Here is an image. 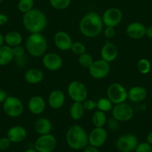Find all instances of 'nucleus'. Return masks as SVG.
<instances>
[{"label":"nucleus","mask_w":152,"mask_h":152,"mask_svg":"<svg viewBox=\"0 0 152 152\" xmlns=\"http://www.w3.org/2000/svg\"><path fill=\"white\" fill-rule=\"evenodd\" d=\"M107 132L104 127H95L88 135L89 144L96 148H100L106 142Z\"/></svg>","instance_id":"nucleus-14"},{"label":"nucleus","mask_w":152,"mask_h":152,"mask_svg":"<svg viewBox=\"0 0 152 152\" xmlns=\"http://www.w3.org/2000/svg\"><path fill=\"white\" fill-rule=\"evenodd\" d=\"M1 1H2V0H0V3H1Z\"/></svg>","instance_id":"nucleus-48"},{"label":"nucleus","mask_w":152,"mask_h":152,"mask_svg":"<svg viewBox=\"0 0 152 152\" xmlns=\"http://www.w3.org/2000/svg\"><path fill=\"white\" fill-rule=\"evenodd\" d=\"M89 74L95 80H102L108 76L110 71V65L102 59L94 60L88 68Z\"/></svg>","instance_id":"nucleus-8"},{"label":"nucleus","mask_w":152,"mask_h":152,"mask_svg":"<svg viewBox=\"0 0 152 152\" xmlns=\"http://www.w3.org/2000/svg\"><path fill=\"white\" fill-rule=\"evenodd\" d=\"M137 68L139 72L142 74H147L150 72L151 69V64L150 61L147 59L142 58L138 61L137 64Z\"/></svg>","instance_id":"nucleus-29"},{"label":"nucleus","mask_w":152,"mask_h":152,"mask_svg":"<svg viewBox=\"0 0 152 152\" xmlns=\"http://www.w3.org/2000/svg\"><path fill=\"white\" fill-rule=\"evenodd\" d=\"M67 94L73 102H83L88 97V90L84 84L78 80L72 81L67 86Z\"/></svg>","instance_id":"nucleus-6"},{"label":"nucleus","mask_w":152,"mask_h":152,"mask_svg":"<svg viewBox=\"0 0 152 152\" xmlns=\"http://www.w3.org/2000/svg\"><path fill=\"white\" fill-rule=\"evenodd\" d=\"M77 61H78L79 65H80L82 68H87L88 69L92 64L94 59L93 58H92V56H91L89 53L86 52V53L78 56V59H77Z\"/></svg>","instance_id":"nucleus-30"},{"label":"nucleus","mask_w":152,"mask_h":152,"mask_svg":"<svg viewBox=\"0 0 152 152\" xmlns=\"http://www.w3.org/2000/svg\"><path fill=\"white\" fill-rule=\"evenodd\" d=\"M135 152H152L151 145L147 142H139L138 145L135 149Z\"/></svg>","instance_id":"nucleus-34"},{"label":"nucleus","mask_w":152,"mask_h":152,"mask_svg":"<svg viewBox=\"0 0 152 152\" xmlns=\"http://www.w3.org/2000/svg\"><path fill=\"white\" fill-rule=\"evenodd\" d=\"M4 112L8 117L16 118L20 117L24 111V105L19 98L14 96H7L2 103Z\"/></svg>","instance_id":"nucleus-5"},{"label":"nucleus","mask_w":152,"mask_h":152,"mask_svg":"<svg viewBox=\"0 0 152 152\" xmlns=\"http://www.w3.org/2000/svg\"></svg>","instance_id":"nucleus-49"},{"label":"nucleus","mask_w":152,"mask_h":152,"mask_svg":"<svg viewBox=\"0 0 152 152\" xmlns=\"http://www.w3.org/2000/svg\"><path fill=\"white\" fill-rule=\"evenodd\" d=\"M123 18V13L120 9L117 7H110L107 9L101 16L103 23L105 27L117 26L122 22Z\"/></svg>","instance_id":"nucleus-11"},{"label":"nucleus","mask_w":152,"mask_h":152,"mask_svg":"<svg viewBox=\"0 0 152 152\" xmlns=\"http://www.w3.org/2000/svg\"><path fill=\"white\" fill-rule=\"evenodd\" d=\"M100 55H101V59L107 61L109 63L113 62V61L116 60L119 55L117 46L114 43L107 42L101 48Z\"/></svg>","instance_id":"nucleus-18"},{"label":"nucleus","mask_w":152,"mask_h":152,"mask_svg":"<svg viewBox=\"0 0 152 152\" xmlns=\"http://www.w3.org/2000/svg\"><path fill=\"white\" fill-rule=\"evenodd\" d=\"M70 50L74 54L77 55V56H80V55L86 53V48L83 43L80 42H75L72 43Z\"/></svg>","instance_id":"nucleus-33"},{"label":"nucleus","mask_w":152,"mask_h":152,"mask_svg":"<svg viewBox=\"0 0 152 152\" xmlns=\"http://www.w3.org/2000/svg\"><path fill=\"white\" fill-rule=\"evenodd\" d=\"M34 129L40 135L50 134L52 130V123L51 120L46 117H40L34 123Z\"/></svg>","instance_id":"nucleus-23"},{"label":"nucleus","mask_w":152,"mask_h":152,"mask_svg":"<svg viewBox=\"0 0 152 152\" xmlns=\"http://www.w3.org/2000/svg\"><path fill=\"white\" fill-rule=\"evenodd\" d=\"M85 109L82 102H73L69 108V115L73 120H80L84 115Z\"/></svg>","instance_id":"nucleus-26"},{"label":"nucleus","mask_w":152,"mask_h":152,"mask_svg":"<svg viewBox=\"0 0 152 152\" xmlns=\"http://www.w3.org/2000/svg\"><path fill=\"white\" fill-rule=\"evenodd\" d=\"M4 43V36L0 33V47L2 46Z\"/></svg>","instance_id":"nucleus-45"},{"label":"nucleus","mask_w":152,"mask_h":152,"mask_svg":"<svg viewBox=\"0 0 152 152\" xmlns=\"http://www.w3.org/2000/svg\"><path fill=\"white\" fill-rule=\"evenodd\" d=\"M146 27L142 22H133L128 24L126 28V34L133 39H140L145 36Z\"/></svg>","instance_id":"nucleus-16"},{"label":"nucleus","mask_w":152,"mask_h":152,"mask_svg":"<svg viewBox=\"0 0 152 152\" xmlns=\"http://www.w3.org/2000/svg\"><path fill=\"white\" fill-rule=\"evenodd\" d=\"M44 78V73L37 68H31L27 70L24 74L25 82L30 85H37L41 83Z\"/></svg>","instance_id":"nucleus-22"},{"label":"nucleus","mask_w":152,"mask_h":152,"mask_svg":"<svg viewBox=\"0 0 152 152\" xmlns=\"http://www.w3.org/2000/svg\"><path fill=\"white\" fill-rule=\"evenodd\" d=\"M4 39L6 45L11 48L22 45V40H23L22 34L18 31H14L7 33L4 36Z\"/></svg>","instance_id":"nucleus-25"},{"label":"nucleus","mask_w":152,"mask_h":152,"mask_svg":"<svg viewBox=\"0 0 152 152\" xmlns=\"http://www.w3.org/2000/svg\"><path fill=\"white\" fill-rule=\"evenodd\" d=\"M14 58L11 47L3 45L0 47V66H5L10 64Z\"/></svg>","instance_id":"nucleus-24"},{"label":"nucleus","mask_w":152,"mask_h":152,"mask_svg":"<svg viewBox=\"0 0 152 152\" xmlns=\"http://www.w3.org/2000/svg\"><path fill=\"white\" fill-rule=\"evenodd\" d=\"M42 62L44 68L48 71H57L62 68L63 61L61 55L55 52H50L43 55Z\"/></svg>","instance_id":"nucleus-13"},{"label":"nucleus","mask_w":152,"mask_h":152,"mask_svg":"<svg viewBox=\"0 0 152 152\" xmlns=\"http://www.w3.org/2000/svg\"><path fill=\"white\" fill-rule=\"evenodd\" d=\"M34 0H19L17 7L19 11L22 13H25L34 8Z\"/></svg>","instance_id":"nucleus-31"},{"label":"nucleus","mask_w":152,"mask_h":152,"mask_svg":"<svg viewBox=\"0 0 152 152\" xmlns=\"http://www.w3.org/2000/svg\"><path fill=\"white\" fill-rule=\"evenodd\" d=\"M27 137V131L23 126H14L9 129L7 133V137L13 143H19L25 140Z\"/></svg>","instance_id":"nucleus-20"},{"label":"nucleus","mask_w":152,"mask_h":152,"mask_svg":"<svg viewBox=\"0 0 152 152\" xmlns=\"http://www.w3.org/2000/svg\"><path fill=\"white\" fill-rule=\"evenodd\" d=\"M107 97L114 105L125 102L128 99V91L120 83H111L107 89Z\"/></svg>","instance_id":"nucleus-7"},{"label":"nucleus","mask_w":152,"mask_h":152,"mask_svg":"<svg viewBox=\"0 0 152 152\" xmlns=\"http://www.w3.org/2000/svg\"><path fill=\"white\" fill-rule=\"evenodd\" d=\"M7 97V93H6L4 90H2V89H0V104L3 103Z\"/></svg>","instance_id":"nucleus-42"},{"label":"nucleus","mask_w":152,"mask_h":152,"mask_svg":"<svg viewBox=\"0 0 152 152\" xmlns=\"http://www.w3.org/2000/svg\"><path fill=\"white\" fill-rule=\"evenodd\" d=\"M8 22V17L4 13H0V26L6 25Z\"/></svg>","instance_id":"nucleus-41"},{"label":"nucleus","mask_w":152,"mask_h":152,"mask_svg":"<svg viewBox=\"0 0 152 152\" xmlns=\"http://www.w3.org/2000/svg\"><path fill=\"white\" fill-rule=\"evenodd\" d=\"M25 48L26 51L34 57H40L46 53L48 42L41 33L30 34L25 40Z\"/></svg>","instance_id":"nucleus-4"},{"label":"nucleus","mask_w":152,"mask_h":152,"mask_svg":"<svg viewBox=\"0 0 152 152\" xmlns=\"http://www.w3.org/2000/svg\"><path fill=\"white\" fill-rule=\"evenodd\" d=\"M10 143H11V142L9 140V139L7 137H6L0 138V150L1 151L7 150L10 147Z\"/></svg>","instance_id":"nucleus-37"},{"label":"nucleus","mask_w":152,"mask_h":152,"mask_svg":"<svg viewBox=\"0 0 152 152\" xmlns=\"http://www.w3.org/2000/svg\"><path fill=\"white\" fill-rule=\"evenodd\" d=\"M24 152H37V151H36V150L34 149V148H28V149L25 150V151Z\"/></svg>","instance_id":"nucleus-46"},{"label":"nucleus","mask_w":152,"mask_h":152,"mask_svg":"<svg viewBox=\"0 0 152 152\" xmlns=\"http://www.w3.org/2000/svg\"><path fill=\"white\" fill-rule=\"evenodd\" d=\"M65 100L66 96L63 91L59 89H55L52 91L49 94L47 102L51 108L57 110L63 106Z\"/></svg>","instance_id":"nucleus-17"},{"label":"nucleus","mask_w":152,"mask_h":152,"mask_svg":"<svg viewBox=\"0 0 152 152\" xmlns=\"http://www.w3.org/2000/svg\"><path fill=\"white\" fill-rule=\"evenodd\" d=\"M54 43L58 50L61 51H67L71 49L73 42L68 33L60 31L54 35Z\"/></svg>","instance_id":"nucleus-15"},{"label":"nucleus","mask_w":152,"mask_h":152,"mask_svg":"<svg viewBox=\"0 0 152 152\" xmlns=\"http://www.w3.org/2000/svg\"><path fill=\"white\" fill-rule=\"evenodd\" d=\"M146 142L152 145V131L148 134L147 137H146Z\"/></svg>","instance_id":"nucleus-44"},{"label":"nucleus","mask_w":152,"mask_h":152,"mask_svg":"<svg viewBox=\"0 0 152 152\" xmlns=\"http://www.w3.org/2000/svg\"><path fill=\"white\" fill-rule=\"evenodd\" d=\"M107 126H108V128L110 130L115 131L119 128V121L116 120L115 118H113V117L112 119H110V120L107 122Z\"/></svg>","instance_id":"nucleus-39"},{"label":"nucleus","mask_w":152,"mask_h":152,"mask_svg":"<svg viewBox=\"0 0 152 152\" xmlns=\"http://www.w3.org/2000/svg\"><path fill=\"white\" fill-rule=\"evenodd\" d=\"M138 144V138L136 137V135L133 134H125L116 140L115 145L120 151H129L132 152L135 151Z\"/></svg>","instance_id":"nucleus-12"},{"label":"nucleus","mask_w":152,"mask_h":152,"mask_svg":"<svg viewBox=\"0 0 152 152\" xmlns=\"http://www.w3.org/2000/svg\"><path fill=\"white\" fill-rule=\"evenodd\" d=\"M112 115L119 122H128L134 117V108L126 102L116 104L112 109Z\"/></svg>","instance_id":"nucleus-9"},{"label":"nucleus","mask_w":152,"mask_h":152,"mask_svg":"<svg viewBox=\"0 0 152 152\" xmlns=\"http://www.w3.org/2000/svg\"><path fill=\"white\" fill-rule=\"evenodd\" d=\"M56 146V137L51 134L40 135L34 142V149L37 152H52Z\"/></svg>","instance_id":"nucleus-10"},{"label":"nucleus","mask_w":152,"mask_h":152,"mask_svg":"<svg viewBox=\"0 0 152 152\" xmlns=\"http://www.w3.org/2000/svg\"><path fill=\"white\" fill-rule=\"evenodd\" d=\"M145 36H147L148 38L152 39V26H150L146 28Z\"/></svg>","instance_id":"nucleus-43"},{"label":"nucleus","mask_w":152,"mask_h":152,"mask_svg":"<svg viewBox=\"0 0 152 152\" xmlns=\"http://www.w3.org/2000/svg\"><path fill=\"white\" fill-rule=\"evenodd\" d=\"M98 110L107 113L112 111L113 108V103L107 97L100 98L96 102Z\"/></svg>","instance_id":"nucleus-28"},{"label":"nucleus","mask_w":152,"mask_h":152,"mask_svg":"<svg viewBox=\"0 0 152 152\" xmlns=\"http://www.w3.org/2000/svg\"><path fill=\"white\" fill-rule=\"evenodd\" d=\"M121 152H131V151H121Z\"/></svg>","instance_id":"nucleus-47"},{"label":"nucleus","mask_w":152,"mask_h":152,"mask_svg":"<svg viewBox=\"0 0 152 152\" xmlns=\"http://www.w3.org/2000/svg\"><path fill=\"white\" fill-rule=\"evenodd\" d=\"M72 0H49L51 6L58 10H63L68 8Z\"/></svg>","instance_id":"nucleus-32"},{"label":"nucleus","mask_w":152,"mask_h":152,"mask_svg":"<svg viewBox=\"0 0 152 152\" xmlns=\"http://www.w3.org/2000/svg\"><path fill=\"white\" fill-rule=\"evenodd\" d=\"M48 19L46 13L38 8H33L23 13L22 25L30 34L42 33L47 27Z\"/></svg>","instance_id":"nucleus-2"},{"label":"nucleus","mask_w":152,"mask_h":152,"mask_svg":"<svg viewBox=\"0 0 152 152\" xmlns=\"http://www.w3.org/2000/svg\"><path fill=\"white\" fill-rule=\"evenodd\" d=\"M83 152H100V151L98 150V148H96V147H94L90 145H87L83 149Z\"/></svg>","instance_id":"nucleus-40"},{"label":"nucleus","mask_w":152,"mask_h":152,"mask_svg":"<svg viewBox=\"0 0 152 152\" xmlns=\"http://www.w3.org/2000/svg\"><path fill=\"white\" fill-rule=\"evenodd\" d=\"M107 122L106 113L98 110L92 116V123L95 127H104Z\"/></svg>","instance_id":"nucleus-27"},{"label":"nucleus","mask_w":152,"mask_h":152,"mask_svg":"<svg viewBox=\"0 0 152 152\" xmlns=\"http://www.w3.org/2000/svg\"><path fill=\"white\" fill-rule=\"evenodd\" d=\"M46 107V100L39 95H35L30 98L28 102V108L30 112L34 115H40L44 112Z\"/></svg>","instance_id":"nucleus-19"},{"label":"nucleus","mask_w":152,"mask_h":152,"mask_svg":"<svg viewBox=\"0 0 152 152\" xmlns=\"http://www.w3.org/2000/svg\"><path fill=\"white\" fill-rule=\"evenodd\" d=\"M80 34L87 38H94L99 35L104 28L101 16L95 12H89L85 14L79 22Z\"/></svg>","instance_id":"nucleus-1"},{"label":"nucleus","mask_w":152,"mask_h":152,"mask_svg":"<svg viewBox=\"0 0 152 152\" xmlns=\"http://www.w3.org/2000/svg\"><path fill=\"white\" fill-rule=\"evenodd\" d=\"M83 108H84L85 111H93L94 109L97 108V103L95 101L92 100V99H86V100L83 101Z\"/></svg>","instance_id":"nucleus-35"},{"label":"nucleus","mask_w":152,"mask_h":152,"mask_svg":"<svg viewBox=\"0 0 152 152\" xmlns=\"http://www.w3.org/2000/svg\"><path fill=\"white\" fill-rule=\"evenodd\" d=\"M66 140L69 147L73 150H83L89 144L86 130L79 125L70 126L66 132Z\"/></svg>","instance_id":"nucleus-3"},{"label":"nucleus","mask_w":152,"mask_h":152,"mask_svg":"<svg viewBox=\"0 0 152 152\" xmlns=\"http://www.w3.org/2000/svg\"><path fill=\"white\" fill-rule=\"evenodd\" d=\"M116 34L115 28L113 27H105L104 29V36L107 39H111Z\"/></svg>","instance_id":"nucleus-38"},{"label":"nucleus","mask_w":152,"mask_h":152,"mask_svg":"<svg viewBox=\"0 0 152 152\" xmlns=\"http://www.w3.org/2000/svg\"><path fill=\"white\" fill-rule=\"evenodd\" d=\"M148 96L147 90L142 86H137L131 87L128 91V99L133 102H142Z\"/></svg>","instance_id":"nucleus-21"},{"label":"nucleus","mask_w":152,"mask_h":152,"mask_svg":"<svg viewBox=\"0 0 152 152\" xmlns=\"http://www.w3.org/2000/svg\"><path fill=\"white\" fill-rule=\"evenodd\" d=\"M13 49V53L14 55V57L18 58L21 57V56H23L25 54V48L23 47L22 45H19L15 46V47L12 48Z\"/></svg>","instance_id":"nucleus-36"}]
</instances>
